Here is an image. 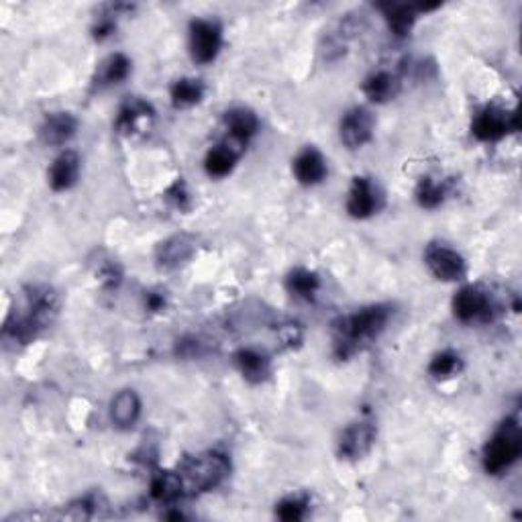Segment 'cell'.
Wrapping results in <instances>:
<instances>
[{
	"mask_svg": "<svg viewBox=\"0 0 522 522\" xmlns=\"http://www.w3.org/2000/svg\"><path fill=\"white\" fill-rule=\"evenodd\" d=\"M190 54L194 62L212 64L220 54L222 47V27L217 21L194 19L190 23Z\"/></svg>",
	"mask_w": 522,
	"mask_h": 522,
	"instance_id": "obj_8",
	"label": "cell"
},
{
	"mask_svg": "<svg viewBox=\"0 0 522 522\" xmlns=\"http://www.w3.org/2000/svg\"><path fill=\"white\" fill-rule=\"evenodd\" d=\"M237 370L241 372L243 378L250 384H261L270 378L271 363L270 359L261 351L253 347H243L235 353Z\"/></svg>",
	"mask_w": 522,
	"mask_h": 522,
	"instance_id": "obj_18",
	"label": "cell"
},
{
	"mask_svg": "<svg viewBox=\"0 0 522 522\" xmlns=\"http://www.w3.org/2000/svg\"><path fill=\"white\" fill-rule=\"evenodd\" d=\"M225 127L230 137V145L243 149L260 131V118L250 108H230L225 115Z\"/></svg>",
	"mask_w": 522,
	"mask_h": 522,
	"instance_id": "obj_12",
	"label": "cell"
},
{
	"mask_svg": "<svg viewBox=\"0 0 522 522\" xmlns=\"http://www.w3.org/2000/svg\"><path fill=\"white\" fill-rule=\"evenodd\" d=\"M204 84L196 78H182L176 80L169 88V100L176 108H190L204 98Z\"/></svg>",
	"mask_w": 522,
	"mask_h": 522,
	"instance_id": "obj_26",
	"label": "cell"
},
{
	"mask_svg": "<svg viewBox=\"0 0 522 522\" xmlns=\"http://www.w3.org/2000/svg\"><path fill=\"white\" fill-rule=\"evenodd\" d=\"M286 290L290 292V296L298 298V301L311 302V301H314L316 292L321 290V278L311 270L296 268L288 273Z\"/></svg>",
	"mask_w": 522,
	"mask_h": 522,
	"instance_id": "obj_25",
	"label": "cell"
},
{
	"mask_svg": "<svg viewBox=\"0 0 522 522\" xmlns=\"http://www.w3.org/2000/svg\"><path fill=\"white\" fill-rule=\"evenodd\" d=\"M151 118H153V108L149 102H145L141 98H131L118 108L115 127L121 135L131 137L135 133H139L143 123L151 121Z\"/></svg>",
	"mask_w": 522,
	"mask_h": 522,
	"instance_id": "obj_17",
	"label": "cell"
},
{
	"mask_svg": "<svg viewBox=\"0 0 522 522\" xmlns=\"http://www.w3.org/2000/svg\"><path fill=\"white\" fill-rule=\"evenodd\" d=\"M80 156L72 149H66L59 153L54 159V164L49 168V186L54 192H66L70 190L72 186H76L80 178Z\"/></svg>",
	"mask_w": 522,
	"mask_h": 522,
	"instance_id": "obj_13",
	"label": "cell"
},
{
	"mask_svg": "<svg viewBox=\"0 0 522 522\" xmlns=\"http://www.w3.org/2000/svg\"><path fill=\"white\" fill-rule=\"evenodd\" d=\"M149 494L159 504H174L184 498L182 479H179L178 472H159L151 477Z\"/></svg>",
	"mask_w": 522,
	"mask_h": 522,
	"instance_id": "obj_23",
	"label": "cell"
},
{
	"mask_svg": "<svg viewBox=\"0 0 522 522\" xmlns=\"http://www.w3.org/2000/svg\"><path fill=\"white\" fill-rule=\"evenodd\" d=\"M384 209V192L372 178L355 176L347 196V212L353 219H370Z\"/></svg>",
	"mask_w": 522,
	"mask_h": 522,
	"instance_id": "obj_7",
	"label": "cell"
},
{
	"mask_svg": "<svg viewBox=\"0 0 522 522\" xmlns=\"http://www.w3.org/2000/svg\"><path fill=\"white\" fill-rule=\"evenodd\" d=\"M168 200L172 202L174 207L179 209V210L188 209V202H190V196H188L186 186H184L182 179H178V182H176L172 188H169V190H168Z\"/></svg>",
	"mask_w": 522,
	"mask_h": 522,
	"instance_id": "obj_30",
	"label": "cell"
},
{
	"mask_svg": "<svg viewBox=\"0 0 522 522\" xmlns=\"http://www.w3.org/2000/svg\"><path fill=\"white\" fill-rule=\"evenodd\" d=\"M425 263L433 276L441 281H459L466 278L467 263L464 255L445 243H431L425 250Z\"/></svg>",
	"mask_w": 522,
	"mask_h": 522,
	"instance_id": "obj_9",
	"label": "cell"
},
{
	"mask_svg": "<svg viewBox=\"0 0 522 522\" xmlns=\"http://www.w3.org/2000/svg\"><path fill=\"white\" fill-rule=\"evenodd\" d=\"M306 510H308L306 496H288V498L276 504V517L286 522L302 520L306 517Z\"/></svg>",
	"mask_w": 522,
	"mask_h": 522,
	"instance_id": "obj_29",
	"label": "cell"
},
{
	"mask_svg": "<svg viewBox=\"0 0 522 522\" xmlns=\"http://www.w3.org/2000/svg\"><path fill=\"white\" fill-rule=\"evenodd\" d=\"M496 304L492 296L479 286H466L453 298V314L459 322H487L492 321Z\"/></svg>",
	"mask_w": 522,
	"mask_h": 522,
	"instance_id": "obj_6",
	"label": "cell"
},
{
	"mask_svg": "<svg viewBox=\"0 0 522 522\" xmlns=\"http://www.w3.org/2000/svg\"><path fill=\"white\" fill-rule=\"evenodd\" d=\"M464 370V359L455 351H441L436 353L429 363V374L435 380H449Z\"/></svg>",
	"mask_w": 522,
	"mask_h": 522,
	"instance_id": "obj_28",
	"label": "cell"
},
{
	"mask_svg": "<svg viewBox=\"0 0 522 522\" xmlns=\"http://www.w3.org/2000/svg\"><path fill=\"white\" fill-rule=\"evenodd\" d=\"M76 131H78V118L72 113H51L46 117L44 125H41L39 137L46 145L59 148V145L70 141Z\"/></svg>",
	"mask_w": 522,
	"mask_h": 522,
	"instance_id": "obj_16",
	"label": "cell"
},
{
	"mask_svg": "<svg viewBox=\"0 0 522 522\" xmlns=\"http://www.w3.org/2000/svg\"><path fill=\"white\" fill-rule=\"evenodd\" d=\"M520 129L517 110H504L496 105H490L479 110L472 123V133L477 141L496 143L508 133H517Z\"/></svg>",
	"mask_w": 522,
	"mask_h": 522,
	"instance_id": "obj_5",
	"label": "cell"
},
{
	"mask_svg": "<svg viewBox=\"0 0 522 522\" xmlns=\"http://www.w3.org/2000/svg\"><path fill=\"white\" fill-rule=\"evenodd\" d=\"M241 156V149H237L230 143L215 145L204 158V169L210 178H225L233 172L237 166V159Z\"/></svg>",
	"mask_w": 522,
	"mask_h": 522,
	"instance_id": "obj_22",
	"label": "cell"
},
{
	"mask_svg": "<svg viewBox=\"0 0 522 522\" xmlns=\"http://www.w3.org/2000/svg\"><path fill=\"white\" fill-rule=\"evenodd\" d=\"M522 453V435L517 418H507L484 447V469L490 476H500L517 464Z\"/></svg>",
	"mask_w": 522,
	"mask_h": 522,
	"instance_id": "obj_4",
	"label": "cell"
},
{
	"mask_svg": "<svg viewBox=\"0 0 522 522\" xmlns=\"http://www.w3.org/2000/svg\"><path fill=\"white\" fill-rule=\"evenodd\" d=\"M362 90L367 98L375 102V105H386V102L398 97L400 80L396 74H392L388 70H378L367 76L363 80Z\"/></svg>",
	"mask_w": 522,
	"mask_h": 522,
	"instance_id": "obj_19",
	"label": "cell"
},
{
	"mask_svg": "<svg viewBox=\"0 0 522 522\" xmlns=\"http://www.w3.org/2000/svg\"><path fill=\"white\" fill-rule=\"evenodd\" d=\"M229 461L220 453H202L186 459L178 469L182 479L184 496H199L219 487L229 476Z\"/></svg>",
	"mask_w": 522,
	"mask_h": 522,
	"instance_id": "obj_3",
	"label": "cell"
},
{
	"mask_svg": "<svg viewBox=\"0 0 522 522\" xmlns=\"http://www.w3.org/2000/svg\"><path fill=\"white\" fill-rule=\"evenodd\" d=\"M374 115L365 107H355L347 110L341 118L339 137L349 149H362L374 139Z\"/></svg>",
	"mask_w": 522,
	"mask_h": 522,
	"instance_id": "obj_11",
	"label": "cell"
},
{
	"mask_svg": "<svg viewBox=\"0 0 522 522\" xmlns=\"http://www.w3.org/2000/svg\"><path fill=\"white\" fill-rule=\"evenodd\" d=\"M292 172L302 186H316V184H321L329 174L327 159L322 158V153L319 149L304 148L294 158Z\"/></svg>",
	"mask_w": 522,
	"mask_h": 522,
	"instance_id": "obj_15",
	"label": "cell"
},
{
	"mask_svg": "<svg viewBox=\"0 0 522 522\" xmlns=\"http://www.w3.org/2000/svg\"><path fill=\"white\" fill-rule=\"evenodd\" d=\"M164 306H166V298L161 296V294H156V292H151L148 296V308L153 312H159V311H164Z\"/></svg>",
	"mask_w": 522,
	"mask_h": 522,
	"instance_id": "obj_31",
	"label": "cell"
},
{
	"mask_svg": "<svg viewBox=\"0 0 522 522\" xmlns=\"http://www.w3.org/2000/svg\"><path fill=\"white\" fill-rule=\"evenodd\" d=\"M129 74H131V59L123 54H113L100 64L94 84H97L98 88L117 87V84H121L123 80L129 78Z\"/></svg>",
	"mask_w": 522,
	"mask_h": 522,
	"instance_id": "obj_24",
	"label": "cell"
},
{
	"mask_svg": "<svg viewBox=\"0 0 522 522\" xmlns=\"http://www.w3.org/2000/svg\"><path fill=\"white\" fill-rule=\"evenodd\" d=\"M141 416V400L133 390H123L110 402V421L118 429H131Z\"/></svg>",
	"mask_w": 522,
	"mask_h": 522,
	"instance_id": "obj_20",
	"label": "cell"
},
{
	"mask_svg": "<svg viewBox=\"0 0 522 522\" xmlns=\"http://www.w3.org/2000/svg\"><path fill=\"white\" fill-rule=\"evenodd\" d=\"M375 436V425L370 421H355L341 433L337 441V455L345 461H357L372 451Z\"/></svg>",
	"mask_w": 522,
	"mask_h": 522,
	"instance_id": "obj_10",
	"label": "cell"
},
{
	"mask_svg": "<svg viewBox=\"0 0 522 522\" xmlns=\"http://www.w3.org/2000/svg\"><path fill=\"white\" fill-rule=\"evenodd\" d=\"M380 11L384 13V19H386L388 27L394 36L406 37L410 36V31H413L421 8L413 6V5L388 3V5H380Z\"/></svg>",
	"mask_w": 522,
	"mask_h": 522,
	"instance_id": "obj_21",
	"label": "cell"
},
{
	"mask_svg": "<svg viewBox=\"0 0 522 522\" xmlns=\"http://www.w3.org/2000/svg\"><path fill=\"white\" fill-rule=\"evenodd\" d=\"M196 251V241L190 235H174L159 243L156 251L158 265L164 270H178L179 265L188 263Z\"/></svg>",
	"mask_w": 522,
	"mask_h": 522,
	"instance_id": "obj_14",
	"label": "cell"
},
{
	"mask_svg": "<svg viewBox=\"0 0 522 522\" xmlns=\"http://www.w3.org/2000/svg\"><path fill=\"white\" fill-rule=\"evenodd\" d=\"M390 314V306L372 304L335 321L333 324V349H335L337 359L353 357L357 351L378 339L386 331Z\"/></svg>",
	"mask_w": 522,
	"mask_h": 522,
	"instance_id": "obj_2",
	"label": "cell"
},
{
	"mask_svg": "<svg viewBox=\"0 0 522 522\" xmlns=\"http://www.w3.org/2000/svg\"><path fill=\"white\" fill-rule=\"evenodd\" d=\"M415 196H416L418 207H423L426 210H433L436 207H441V204L445 202V196H447V186L439 182V179L426 176L421 179V182H418Z\"/></svg>",
	"mask_w": 522,
	"mask_h": 522,
	"instance_id": "obj_27",
	"label": "cell"
},
{
	"mask_svg": "<svg viewBox=\"0 0 522 522\" xmlns=\"http://www.w3.org/2000/svg\"><path fill=\"white\" fill-rule=\"evenodd\" d=\"M59 311V296L51 286L36 284L23 288L16 306L8 312L3 327L5 347H25L44 333Z\"/></svg>",
	"mask_w": 522,
	"mask_h": 522,
	"instance_id": "obj_1",
	"label": "cell"
}]
</instances>
